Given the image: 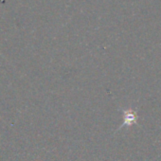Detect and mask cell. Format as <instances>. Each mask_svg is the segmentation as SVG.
Here are the masks:
<instances>
[{"mask_svg":"<svg viewBox=\"0 0 161 161\" xmlns=\"http://www.w3.org/2000/svg\"><path fill=\"white\" fill-rule=\"evenodd\" d=\"M136 121V112L133 110H126L124 111V118H123V123L122 126L124 125H131Z\"/></svg>","mask_w":161,"mask_h":161,"instance_id":"6da1fadb","label":"cell"}]
</instances>
